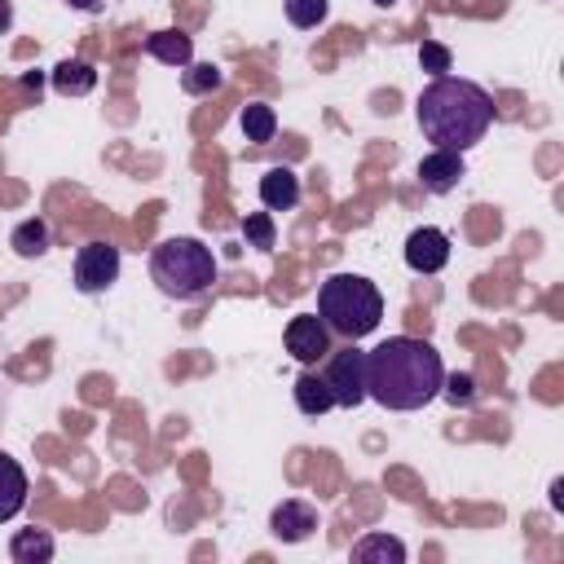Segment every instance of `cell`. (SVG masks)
Listing matches in <instances>:
<instances>
[{"instance_id": "23", "label": "cell", "mask_w": 564, "mask_h": 564, "mask_svg": "<svg viewBox=\"0 0 564 564\" xmlns=\"http://www.w3.org/2000/svg\"><path fill=\"white\" fill-rule=\"evenodd\" d=\"M441 393L449 397V401H455V406H472L477 401V380L472 375H445V384H441Z\"/></svg>"}, {"instance_id": "11", "label": "cell", "mask_w": 564, "mask_h": 564, "mask_svg": "<svg viewBox=\"0 0 564 564\" xmlns=\"http://www.w3.org/2000/svg\"><path fill=\"white\" fill-rule=\"evenodd\" d=\"M27 494H32V485H27L23 464L0 449V525H10L27 507Z\"/></svg>"}, {"instance_id": "25", "label": "cell", "mask_w": 564, "mask_h": 564, "mask_svg": "<svg viewBox=\"0 0 564 564\" xmlns=\"http://www.w3.org/2000/svg\"><path fill=\"white\" fill-rule=\"evenodd\" d=\"M14 27V0H0V36Z\"/></svg>"}, {"instance_id": "8", "label": "cell", "mask_w": 564, "mask_h": 564, "mask_svg": "<svg viewBox=\"0 0 564 564\" xmlns=\"http://www.w3.org/2000/svg\"><path fill=\"white\" fill-rule=\"evenodd\" d=\"M406 265L415 274H441L449 265V235L436 230V225H419V230H410V239H406Z\"/></svg>"}, {"instance_id": "29", "label": "cell", "mask_w": 564, "mask_h": 564, "mask_svg": "<svg viewBox=\"0 0 564 564\" xmlns=\"http://www.w3.org/2000/svg\"><path fill=\"white\" fill-rule=\"evenodd\" d=\"M375 5H393V0H375Z\"/></svg>"}, {"instance_id": "16", "label": "cell", "mask_w": 564, "mask_h": 564, "mask_svg": "<svg viewBox=\"0 0 564 564\" xmlns=\"http://www.w3.org/2000/svg\"><path fill=\"white\" fill-rule=\"evenodd\" d=\"M53 551H58V542H53L49 529H19L10 538V560L14 564H49Z\"/></svg>"}, {"instance_id": "19", "label": "cell", "mask_w": 564, "mask_h": 564, "mask_svg": "<svg viewBox=\"0 0 564 564\" xmlns=\"http://www.w3.org/2000/svg\"><path fill=\"white\" fill-rule=\"evenodd\" d=\"M239 129H243V137L248 142H274V133H278V116H274V106H265V101H248L243 106V116H239Z\"/></svg>"}, {"instance_id": "9", "label": "cell", "mask_w": 564, "mask_h": 564, "mask_svg": "<svg viewBox=\"0 0 564 564\" xmlns=\"http://www.w3.org/2000/svg\"><path fill=\"white\" fill-rule=\"evenodd\" d=\"M468 177V164L459 151H432L419 159V185L428 194H449V190H459V181Z\"/></svg>"}, {"instance_id": "26", "label": "cell", "mask_w": 564, "mask_h": 564, "mask_svg": "<svg viewBox=\"0 0 564 564\" xmlns=\"http://www.w3.org/2000/svg\"><path fill=\"white\" fill-rule=\"evenodd\" d=\"M67 5L80 14H101V0H67Z\"/></svg>"}, {"instance_id": "24", "label": "cell", "mask_w": 564, "mask_h": 564, "mask_svg": "<svg viewBox=\"0 0 564 564\" xmlns=\"http://www.w3.org/2000/svg\"><path fill=\"white\" fill-rule=\"evenodd\" d=\"M449 62H455V58H449V49H445L441 40H423V45H419V67H423V71L445 75V71H449Z\"/></svg>"}, {"instance_id": "2", "label": "cell", "mask_w": 564, "mask_h": 564, "mask_svg": "<svg viewBox=\"0 0 564 564\" xmlns=\"http://www.w3.org/2000/svg\"><path fill=\"white\" fill-rule=\"evenodd\" d=\"M415 120H419L423 137L432 142V151H459L464 155L490 133L494 97L472 80L436 75L415 101Z\"/></svg>"}, {"instance_id": "22", "label": "cell", "mask_w": 564, "mask_h": 564, "mask_svg": "<svg viewBox=\"0 0 564 564\" xmlns=\"http://www.w3.org/2000/svg\"><path fill=\"white\" fill-rule=\"evenodd\" d=\"M326 14H331V0H287V23L300 27V32L322 27Z\"/></svg>"}, {"instance_id": "17", "label": "cell", "mask_w": 564, "mask_h": 564, "mask_svg": "<svg viewBox=\"0 0 564 564\" xmlns=\"http://www.w3.org/2000/svg\"><path fill=\"white\" fill-rule=\"evenodd\" d=\"M353 560L358 564H406V542L393 533H367L353 542Z\"/></svg>"}, {"instance_id": "13", "label": "cell", "mask_w": 564, "mask_h": 564, "mask_svg": "<svg viewBox=\"0 0 564 564\" xmlns=\"http://www.w3.org/2000/svg\"><path fill=\"white\" fill-rule=\"evenodd\" d=\"M49 84H53V93H62V97H88V93L97 88V71H93V62H84V58H62V62L49 71Z\"/></svg>"}, {"instance_id": "27", "label": "cell", "mask_w": 564, "mask_h": 564, "mask_svg": "<svg viewBox=\"0 0 564 564\" xmlns=\"http://www.w3.org/2000/svg\"><path fill=\"white\" fill-rule=\"evenodd\" d=\"M23 88H27V93H40V88H45V75H40V71H27V75H23Z\"/></svg>"}, {"instance_id": "21", "label": "cell", "mask_w": 564, "mask_h": 564, "mask_svg": "<svg viewBox=\"0 0 564 564\" xmlns=\"http://www.w3.org/2000/svg\"><path fill=\"white\" fill-rule=\"evenodd\" d=\"M243 239H248V248L274 252V243H278V225H274V212H248V216H243Z\"/></svg>"}, {"instance_id": "12", "label": "cell", "mask_w": 564, "mask_h": 564, "mask_svg": "<svg viewBox=\"0 0 564 564\" xmlns=\"http://www.w3.org/2000/svg\"><path fill=\"white\" fill-rule=\"evenodd\" d=\"M146 53H151L155 62L181 71V67L194 62V36H185L181 27H172V32H151V36H146Z\"/></svg>"}, {"instance_id": "1", "label": "cell", "mask_w": 564, "mask_h": 564, "mask_svg": "<svg viewBox=\"0 0 564 564\" xmlns=\"http://www.w3.org/2000/svg\"><path fill=\"white\" fill-rule=\"evenodd\" d=\"M445 362L428 340L415 335H388L384 345L367 349V397L384 410L410 415L441 397Z\"/></svg>"}, {"instance_id": "10", "label": "cell", "mask_w": 564, "mask_h": 564, "mask_svg": "<svg viewBox=\"0 0 564 564\" xmlns=\"http://www.w3.org/2000/svg\"><path fill=\"white\" fill-rule=\"evenodd\" d=\"M313 529H317V507L304 499H283L269 512V533L278 542H304V538H313Z\"/></svg>"}, {"instance_id": "3", "label": "cell", "mask_w": 564, "mask_h": 564, "mask_svg": "<svg viewBox=\"0 0 564 564\" xmlns=\"http://www.w3.org/2000/svg\"><path fill=\"white\" fill-rule=\"evenodd\" d=\"M317 317L326 322V331L335 335V340L358 345V340H367L371 331H380L384 296L362 274H331L317 287Z\"/></svg>"}, {"instance_id": "14", "label": "cell", "mask_w": 564, "mask_h": 564, "mask_svg": "<svg viewBox=\"0 0 564 564\" xmlns=\"http://www.w3.org/2000/svg\"><path fill=\"white\" fill-rule=\"evenodd\" d=\"M261 203L265 212H291L300 203V177L291 168H269L261 177Z\"/></svg>"}, {"instance_id": "28", "label": "cell", "mask_w": 564, "mask_h": 564, "mask_svg": "<svg viewBox=\"0 0 564 564\" xmlns=\"http://www.w3.org/2000/svg\"><path fill=\"white\" fill-rule=\"evenodd\" d=\"M560 494H564V481H555V485H551V507H555V512L564 507V503H560Z\"/></svg>"}, {"instance_id": "20", "label": "cell", "mask_w": 564, "mask_h": 564, "mask_svg": "<svg viewBox=\"0 0 564 564\" xmlns=\"http://www.w3.org/2000/svg\"><path fill=\"white\" fill-rule=\"evenodd\" d=\"M181 88L190 97H212L225 88V71L212 62H190V67H181Z\"/></svg>"}, {"instance_id": "4", "label": "cell", "mask_w": 564, "mask_h": 564, "mask_svg": "<svg viewBox=\"0 0 564 564\" xmlns=\"http://www.w3.org/2000/svg\"><path fill=\"white\" fill-rule=\"evenodd\" d=\"M151 283L168 300H199L216 283V256L199 239H164L151 252Z\"/></svg>"}, {"instance_id": "18", "label": "cell", "mask_w": 564, "mask_h": 564, "mask_svg": "<svg viewBox=\"0 0 564 564\" xmlns=\"http://www.w3.org/2000/svg\"><path fill=\"white\" fill-rule=\"evenodd\" d=\"M10 248H14L23 261L45 256V252H49V220H40V216L19 220V225H14V235H10Z\"/></svg>"}, {"instance_id": "5", "label": "cell", "mask_w": 564, "mask_h": 564, "mask_svg": "<svg viewBox=\"0 0 564 564\" xmlns=\"http://www.w3.org/2000/svg\"><path fill=\"white\" fill-rule=\"evenodd\" d=\"M322 380H326V388H331V397L340 410H358L362 401H371L367 397V349H358V345L331 349Z\"/></svg>"}, {"instance_id": "15", "label": "cell", "mask_w": 564, "mask_h": 564, "mask_svg": "<svg viewBox=\"0 0 564 564\" xmlns=\"http://www.w3.org/2000/svg\"><path fill=\"white\" fill-rule=\"evenodd\" d=\"M296 406H300V415H309V419H317V415H326V410H335V397H331V388H326V380L313 371V367H304L300 375H296Z\"/></svg>"}, {"instance_id": "6", "label": "cell", "mask_w": 564, "mask_h": 564, "mask_svg": "<svg viewBox=\"0 0 564 564\" xmlns=\"http://www.w3.org/2000/svg\"><path fill=\"white\" fill-rule=\"evenodd\" d=\"M120 278V248L106 243V239H93L75 252V291L80 296H101L110 291Z\"/></svg>"}, {"instance_id": "7", "label": "cell", "mask_w": 564, "mask_h": 564, "mask_svg": "<svg viewBox=\"0 0 564 564\" xmlns=\"http://www.w3.org/2000/svg\"><path fill=\"white\" fill-rule=\"evenodd\" d=\"M283 340H287V353H291L300 367H317V362L335 349V335L326 331V322H322L317 313H300V317H291Z\"/></svg>"}]
</instances>
